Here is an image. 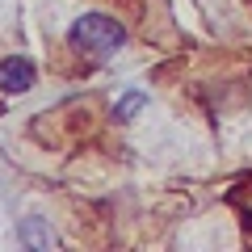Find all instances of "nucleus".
<instances>
[{
	"instance_id": "obj_2",
	"label": "nucleus",
	"mask_w": 252,
	"mask_h": 252,
	"mask_svg": "<svg viewBox=\"0 0 252 252\" xmlns=\"http://www.w3.org/2000/svg\"><path fill=\"white\" fill-rule=\"evenodd\" d=\"M34 80H38V72H34V59H30V55H9V59H0V93H9V97L30 93Z\"/></svg>"
},
{
	"instance_id": "obj_4",
	"label": "nucleus",
	"mask_w": 252,
	"mask_h": 252,
	"mask_svg": "<svg viewBox=\"0 0 252 252\" xmlns=\"http://www.w3.org/2000/svg\"><path fill=\"white\" fill-rule=\"evenodd\" d=\"M143 105H147V93L143 89H126L122 97H118V105H114V118H118V122H130Z\"/></svg>"
},
{
	"instance_id": "obj_1",
	"label": "nucleus",
	"mask_w": 252,
	"mask_h": 252,
	"mask_svg": "<svg viewBox=\"0 0 252 252\" xmlns=\"http://www.w3.org/2000/svg\"><path fill=\"white\" fill-rule=\"evenodd\" d=\"M67 42L80 55H114L126 46V26L118 17H109V13H84V17L72 21Z\"/></svg>"
},
{
	"instance_id": "obj_3",
	"label": "nucleus",
	"mask_w": 252,
	"mask_h": 252,
	"mask_svg": "<svg viewBox=\"0 0 252 252\" xmlns=\"http://www.w3.org/2000/svg\"><path fill=\"white\" fill-rule=\"evenodd\" d=\"M17 244H26V248L42 252V248H55V244H59V235L51 231V219H42V215H26V219L17 223Z\"/></svg>"
}]
</instances>
